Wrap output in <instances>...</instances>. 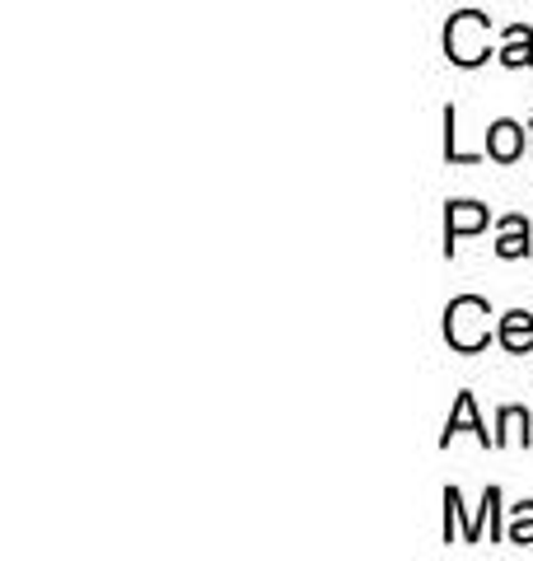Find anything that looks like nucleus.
<instances>
[{
  "label": "nucleus",
  "instance_id": "3",
  "mask_svg": "<svg viewBox=\"0 0 533 561\" xmlns=\"http://www.w3.org/2000/svg\"><path fill=\"white\" fill-rule=\"evenodd\" d=\"M487 150H491V160H520L524 154V127H514V122H496V127L487 131Z\"/></svg>",
  "mask_w": 533,
  "mask_h": 561
},
{
  "label": "nucleus",
  "instance_id": "8",
  "mask_svg": "<svg viewBox=\"0 0 533 561\" xmlns=\"http://www.w3.org/2000/svg\"><path fill=\"white\" fill-rule=\"evenodd\" d=\"M501 61H506V66H529V61H533V33H529V28H510V33H506Z\"/></svg>",
  "mask_w": 533,
  "mask_h": 561
},
{
  "label": "nucleus",
  "instance_id": "9",
  "mask_svg": "<svg viewBox=\"0 0 533 561\" xmlns=\"http://www.w3.org/2000/svg\"><path fill=\"white\" fill-rule=\"evenodd\" d=\"M510 542H533V501L514 505V519H510Z\"/></svg>",
  "mask_w": 533,
  "mask_h": 561
},
{
  "label": "nucleus",
  "instance_id": "7",
  "mask_svg": "<svg viewBox=\"0 0 533 561\" xmlns=\"http://www.w3.org/2000/svg\"><path fill=\"white\" fill-rule=\"evenodd\" d=\"M496 253H501V257H520V253H529V225H524L520 216L501 220V243H496Z\"/></svg>",
  "mask_w": 533,
  "mask_h": 561
},
{
  "label": "nucleus",
  "instance_id": "4",
  "mask_svg": "<svg viewBox=\"0 0 533 561\" xmlns=\"http://www.w3.org/2000/svg\"><path fill=\"white\" fill-rule=\"evenodd\" d=\"M458 431H473L483 445H496V435H487V426L477 421V408H473V393H458V408H454V416H450V426H444V445L454 440Z\"/></svg>",
  "mask_w": 533,
  "mask_h": 561
},
{
  "label": "nucleus",
  "instance_id": "6",
  "mask_svg": "<svg viewBox=\"0 0 533 561\" xmlns=\"http://www.w3.org/2000/svg\"><path fill=\"white\" fill-rule=\"evenodd\" d=\"M450 249H454V239L458 234H473V230H487V206H477V202H454L450 206Z\"/></svg>",
  "mask_w": 533,
  "mask_h": 561
},
{
  "label": "nucleus",
  "instance_id": "1",
  "mask_svg": "<svg viewBox=\"0 0 533 561\" xmlns=\"http://www.w3.org/2000/svg\"><path fill=\"white\" fill-rule=\"evenodd\" d=\"M487 319H491L487 300L464 295V300H454L450 309H444V337H450V346H458V351H477V346H487V337H491Z\"/></svg>",
  "mask_w": 533,
  "mask_h": 561
},
{
  "label": "nucleus",
  "instance_id": "2",
  "mask_svg": "<svg viewBox=\"0 0 533 561\" xmlns=\"http://www.w3.org/2000/svg\"><path fill=\"white\" fill-rule=\"evenodd\" d=\"M444 51L458 61V66H477L487 61V20L477 10L454 14L450 28H444Z\"/></svg>",
  "mask_w": 533,
  "mask_h": 561
},
{
  "label": "nucleus",
  "instance_id": "5",
  "mask_svg": "<svg viewBox=\"0 0 533 561\" xmlns=\"http://www.w3.org/2000/svg\"><path fill=\"white\" fill-rule=\"evenodd\" d=\"M501 346L514 351V356H524V351L533 346V313H524V309L506 313L501 319Z\"/></svg>",
  "mask_w": 533,
  "mask_h": 561
}]
</instances>
